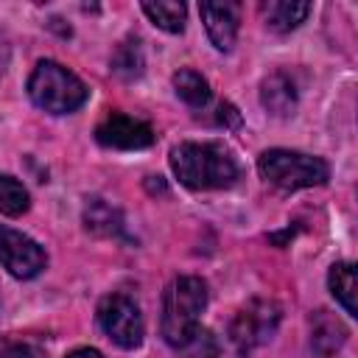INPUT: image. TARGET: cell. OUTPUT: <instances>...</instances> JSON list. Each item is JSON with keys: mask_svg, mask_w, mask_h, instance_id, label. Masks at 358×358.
Returning a JSON list of instances; mask_svg holds the SVG:
<instances>
[{"mask_svg": "<svg viewBox=\"0 0 358 358\" xmlns=\"http://www.w3.org/2000/svg\"><path fill=\"white\" fill-rule=\"evenodd\" d=\"M327 285L336 296V302L350 313L355 316V266L352 263H336L327 274Z\"/></svg>", "mask_w": 358, "mask_h": 358, "instance_id": "13", "label": "cell"}, {"mask_svg": "<svg viewBox=\"0 0 358 358\" xmlns=\"http://www.w3.org/2000/svg\"><path fill=\"white\" fill-rule=\"evenodd\" d=\"M67 358H103L95 347H78V350H73Z\"/></svg>", "mask_w": 358, "mask_h": 358, "instance_id": "21", "label": "cell"}, {"mask_svg": "<svg viewBox=\"0 0 358 358\" xmlns=\"http://www.w3.org/2000/svg\"><path fill=\"white\" fill-rule=\"evenodd\" d=\"M347 341V327L338 316H333L330 310H316L310 316V350L319 358H330L336 355Z\"/></svg>", "mask_w": 358, "mask_h": 358, "instance_id": "10", "label": "cell"}, {"mask_svg": "<svg viewBox=\"0 0 358 358\" xmlns=\"http://www.w3.org/2000/svg\"><path fill=\"white\" fill-rule=\"evenodd\" d=\"M173 90H176V95L187 106H204L210 101V84H207V78L201 73H196V70H187V67L173 76Z\"/></svg>", "mask_w": 358, "mask_h": 358, "instance_id": "15", "label": "cell"}, {"mask_svg": "<svg viewBox=\"0 0 358 358\" xmlns=\"http://www.w3.org/2000/svg\"><path fill=\"white\" fill-rule=\"evenodd\" d=\"M45 263H48V257L34 238L0 224V266L11 277L31 280L45 268Z\"/></svg>", "mask_w": 358, "mask_h": 358, "instance_id": "7", "label": "cell"}, {"mask_svg": "<svg viewBox=\"0 0 358 358\" xmlns=\"http://www.w3.org/2000/svg\"><path fill=\"white\" fill-rule=\"evenodd\" d=\"M143 11L157 28H162L168 34H182V28H185V14H187L185 3H171V0L143 3Z\"/></svg>", "mask_w": 358, "mask_h": 358, "instance_id": "14", "label": "cell"}, {"mask_svg": "<svg viewBox=\"0 0 358 358\" xmlns=\"http://www.w3.org/2000/svg\"><path fill=\"white\" fill-rule=\"evenodd\" d=\"M260 103L277 117H288L296 109V87L285 73H271L260 84Z\"/></svg>", "mask_w": 358, "mask_h": 358, "instance_id": "11", "label": "cell"}, {"mask_svg": "<svg viewBox=\"0 0 358 358\" xmlns=\"http://www.w3.org/2000/svg\"><path fill=\"white\" fill-rule=\"evenodd\" d=\"M277 324L280 305L274 299H252L235 313L229 324V341L238 350V355H249L277 333Z\"/></svg>", "mask_w": 358, "mask_h": 358, "instance_id": "5", "label": "cell"}, {"mask_svg": "<svg viewBox=\"0 0 358 358\" xmlns=\"http://www.w3.org/2000/svg\"><path fill=\"white\" fill-rule=\"evenodd\" d=\"M95 137L101 145L106 148H123V151H131V148H145L154 143V129L145 123V120H137L131 115H120V112H112L106 115L98 129H95Z\"/></svg>", "mask_w": 358, "mask_h": 358, "instance_id": "8", "label": "cell"}, {"mask_svg": "<svg viewBox=\"0 0 358 358\" xmlns=\"http://www.w3.org/2000/svg\"><path fill=\"white\" fill-rule=\"evenodd\" d=\"M25 210H28V190L22 187V182L8 173H0V213L17 218Z\"/></svg>", "mask_w": 358, "mask_h": 358, "instance_id": "16", "label": "cell"}, {"mask_svg": "<svg viewBox=\"0 0 358 358\" xmlns=\"http://www.w3.org/2000/svg\"><path fill=\"white\" fill-rule=\"evenodd\" d=\"M143 64H145V62H143V48H140L137 39H126V42L117 45V50H115V56H112V70H115L117 76L134 78V76L143 73Z\"/></svg>", "mask_w": 358, "mask_h": 358, "instance_id": "18", "label": "cell"}, {"mask_svg": "<svg viewBox=\"0 0 358 358\" xmlns=\"http://www.w3.org/2000/svg\"><path fill=\"white\" fill-rule=\"evenodd\" d=\"M207 305V285L201 277H176L171 280V285L165 288V296H162V322H159V330H162V338L179 350L201 324H199V316Z\"/></svg>", "mask_w": 358, "mask_h": 358, "instance_id": "2", "label": "cell"}, {"mask_svg": "<svg viewBox=\"0 0 358 358\" xmlns=\"http://www.w3.org/2000/svg\"><path fill=\"white\" fill-rule=\"evenodd\" d=\"M28 95L39 109L50 115H67L87 101L90 90L76 73H70L59 62L42 59L28 78Z\"/></svg>", "mask_w": 358, "mask_h": 358, "instance_id": "3", "label": "cell"}, {"mask_svg": "<svg viewBox=\"0 0 358 358\" xmlns=\"http://www.w3.org/2000/svg\"><path fill=\"white\" fill-rule=\"evenodd\" d=\"M260 14L266 20V25L277 34H288L294 28H299L305 22V17L310 14V3H296V0H268L260 6Z\"/></svg>", "mask_w": 358, "mask_h": 358, "instance_id": "12", "label": "cell"}, {"mask_svg": "<svg viewBox=\"0 0 358 358\" xmlns=\"http://www.w3.org/2000/svg\"><path fill=\"white\" fill-rule=\"evenodd\" d=\"M84 224H87V229H92L98 235H115L120 229V213L115 207H109L106 201L95 199L84 210Z\"/></svg>", "mask_w": 358, "mask_h": 358, "instance_id": "17", "label": "cell"}, {"mask_svg": "<svg viewBox=\"0 0 358 358\" xmlns=\"http://www.w3.org/2000/svg\"><path fill=\"white\" fill-rule=\"evenodd\" d=\"M260 176L280 190H302L313 185H324L330 168L322 157H310L291 148H268L257 157Z\"/></svg>", "mask_w": 358, "mask_h": 358, "instance_id": "4", "label": "cell"}, {"mask_svg": "<svg viewBox=\"0 0 358 358\" xmlns=\"http://www.w3.org/2000/svg\"><path fill=\"white\" fill-rule=\"evenodd\" d=\"M98 324L101 330L123 350H134L143 344V313L137 302L126 294H109L98 305Z\"/></svg>", "mask_w": 358, "mask_h": 358, "instance_id": "6", "label": "cell"}, {"mask_svg": "<svg viewBox=\"0 0 358 358\" xmlns=\"http://www.w3.org/2000/svg\"><path fill=\"white\" fill-rule=\"evenodd\" d=\"M199 14H201L210 42L218 50H229L238 36V6L235 3H201Z\"/></svg>", "mask_w": 358, "mask_h": 358, "instance_id": "9", "label": "cell"}, {"mask_svg": "<svg viewBox=\"0 0 358 358\" xmlns=\"http://www.w3.org/2000/svg\"><path fill=\"white\" fill-rule=\"evenodd\" d=\"M179 352H182L185 358H215V355H218V341H215V336H213L210 330L199 327V330L179 347Z\"/></svg>", "mask_w": 358, "mask_h": 358, "instance_id": "19", "label": "cell"}, {"mask_svg": "<svg viewBox=\"0 0 358 358\" xmlns=\"http://www.w3.org/2000/svg\"><path fill=\"white\" fill-rule=\"evenodd\" d=\"M171 168L190 190H218L235 185L241 168L235 157L215 143H179L171 148Z\"/></svg>", "mask_w": 358, "mask_h": 358, "instance_id": "1", "label": "cell"}, {"mask_svg": "<svg viewBox=\"0 0 358 358\" xmlns=\"http://www.w3.org/2000/svg\"><path fill=\"white\" fill-rule=\"evenodd\" d=\"M0 358H45V355L31 344H11V347L3 350Z\"/></svg>", "mask_w": 358, "mask_h": 358, "instance_id": "20", "label": "cell"}]
</instances>
